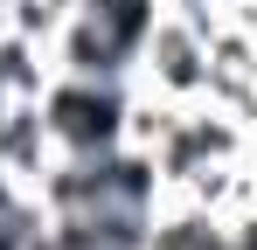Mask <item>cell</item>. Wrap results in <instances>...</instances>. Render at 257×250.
Masks as SVG:
<instances>
[{"mask_svg":"<svg viewBox=\"0 0 257 250\" xmlns=\"http://www.w3.org/2000/svg\"><path fill=\"white\" fill-rule=\"evenodd\" d=\"M49 77H56L49 49H42V42H28L21 28H7V21H0V97H42Z\"/></svg>","mask_w":257,"mask_h":250,"instance_id":"3","label":"cell"},{"mask_svg":"<svg viewBox=\"0 0 257 250\" xmlns=\"http://www.w3.org/2000/svg\"><path fill=\"white\" fill-rule=\"evenodd\" d=\"M222 250H257V208H250V215H229V222H222Z\"/></svg>","mask_w":257,"mask_h":250,"instance_id":"4","label":"cell"},{"mask_svg":"<svg viewBox=\"0 0 257 250\" xmlns=\"http://www.w3.org/2000/svg\"><path fill=\"white\" fill-rule=\"evenodd\" d=\"M132 83L153 90V97H174V104L209 97V35L167 7V14L146 28L139 56H132Z\"/></svg>","mask_w":257,"mask_h":250,"instance_id":"2","label":"cell"},{"mask_svg":"<svg viewBox=\"0 0 257 250\" xmlns=\"http://www.w3.org/2000/svg\"><path fill=\"white\" fill-rule=\"evenodd\" d=\"M125 104H132V83L49 77V90H42V118H49L56 153H70V160L118 153V146H125Z\"/></svg>","mask_w":257,"mask_h":250,"instance_id":"1","label":"cell"}]
</instances>
